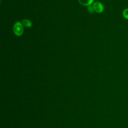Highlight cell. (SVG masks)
<instances>
[{"label": "cell", "instance_id": "cell-1", "mask_svg": "<svg viewBox=\"0 0 128 128\" xmlns=\"http://www.w3.org/2000/svg\"><path fill=\"white\" fill-rule=\"evenodd\" d=\"M14 32L17 36H20L24 32V28L22 23L19 22H16L14 26Z\"/></svg>", "mask_w": 128, "mask_h": 128}, {"label": "cell", "instance_id": "cell-2", "mask_svg": "<svg viewBox=\"0 0 128 128\" xmlns=\"http://www.w3.org/2000/svg\"><path fill=\"white\" fill-rule=\"evenodd\" d=\"M93 7L95 12L98 13H100L102 12L104 10V5L99 2H96L94 3Z\"/></svg>", "mask_w": 128, "mask_h": 128}, {"label": "cell", "instance_id": "cell-5", "mask_svg": "<svg viewBox=\"0 0 128 128\" xmlns=\"http://www.w3.org/2000/svg\"><path fill=\"white\" fill-rule=\"evenodd\" d=\"M122 16L124 18L128 20V8H125L122 12Z\"/></svg>", "mask_w": 128, "mask_h": 128}, {"label": "cell", "instance_id": "cell-3", "mask_svg": "<svg viewBox=\"0 0 128 128\" xmlns=\"http://www.w3.org/2000/svg\"><path fill=\"white\" fill-rule=\"evenodd\" d=\"M80 4L84 6H88L90 5L94 0H78Z\"/></svg>", "mask_w": 128, "mask_h": 128}, {"label": "cell", "instance_id": "cell-6", "mask_svg": "<svg viewBox=\"0 0 128 128\" xmlns=\"http://www.w3.org/2000/svg\"><path fill=\"white\" fill-rule=\"evenodd\" d=\"M87 10H88V12L90 14H92L94 12V8L93 7V6H91V5H90L88 6V8H87Z\"/></svg>", "mask_w": 128, "mask_h": 128}, {"label": "cell", "instance_id": "cell-4", "mask_svg": "<svg viewBox=\"0 0 128 128\" xmlns=\"http://www.w3.org/2000/svg\"><path fill=\"white\" fill-rule=\"evenodd\" d=\"M22 24L23 26L26 28H30L32 26V22L27 19H24L22 22Z\"/></svg>", "mask_w": 128, "mask_h": 128}]
</instances>
